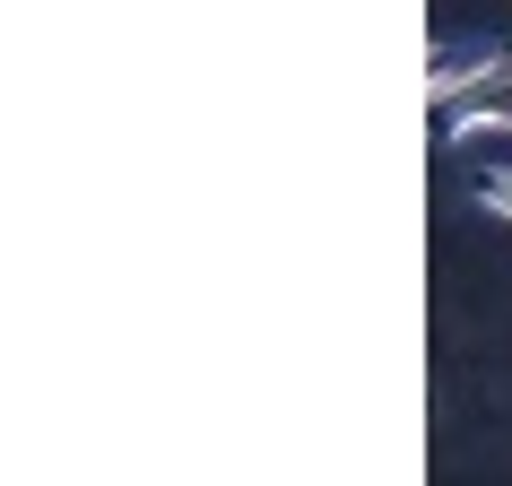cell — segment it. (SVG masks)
Segmentation results:
<instances>
[{"label": "cell", "instance_id": "cell-2", "mask_svg": "<svg viewBox=\"0 0 512 486\" xmlns=\"http://www.w3.org/2000/svg\"><path fill=\"white\" fill-rule=\"evenodd\" d=\"M469 200H478V209H495V217H512V165H478Z\"/></svg>", "mask_w": 512, "mask_h": 486}, {"label": "cell", "instance_id": "cell-1", "mask_svg": "<svg viewBox=\"0 0 512 486\" xmlns=\"http://www.w3.org/2000/svg\"><path fill=\"white\" fill-rule=\"evenodd\" d=\"M434 131L443 139H469V131H512V53H495L478 70V87L469 96H452V105L434 113Z\"/></svg>", "mask_w": 512, "mask_h": 486}]
</instances>
